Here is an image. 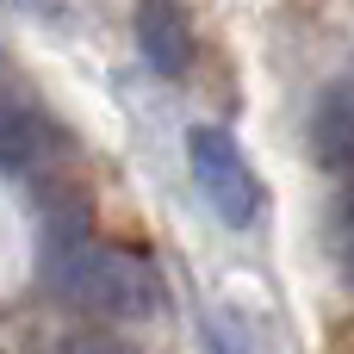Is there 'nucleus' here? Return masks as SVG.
Listing matches in <instances>:
<instances>
[{
    "mask_svg": "<svg viewBox=\"0 0 354 354\" xmlns=\"http://www.w3.org/2000/svg\"><path fill=\"white\" fill-rule=\"evenodd\" d=\"M50 280L68 305L106 317V324H143L162 311V280L143 255H124V249H100V243H81V236H56L50 249Z\"/></svg>",
    "mask_w": 354,
    "mask_h": 354,
    "instance_id": "obj_1",
    "label": "nucleus"
},
{
    "mask_svg": "<svg viewBox=\"0 0 354 354\" xmlns=\"http://www.w3.org/2000/svg\"><path fill=\"white\" fill-rule=\"evenodd\" d=\"M62 149V131L50 118H31V112H0V162L6 168H25V162H44Z\"/></svg>",
    "mask_w": 354,
    "mask_h": 354,
    "instance_id": "obj_5",
    "label": "nucleus"
},
{
    "mask_svg": "<svg viewBox=\"0 0 354 354\" xmlns=\"http://www.w3.org/2000/svg\"><path fill=\"white\" fill-rule=\"evenodd\" d=\"M187 156H193V180H199L205 205H212L230 230H249V224L261 218V180H255L249 156L236 149V137L218 131V124H193Z\"/></svg>",
    "mask_w": 354,
    "mask_h": 354,
    "instance_id": "obj_2",
    "label": "nucleus"
},
{
    "mask_svg": "<svg viewBox=\"0 0 354 354\" xmlns=\"http://www.w3.org/2000/svg\"><path fill=\"white\" fill-rule=\"evenodd\" d=\"M311 162L336 180H354V75H336L311 112Z\"/></svg>",
    "mask_w": 354,
    "mask_h": 354,
    "instance_id": "obj_3",
    "label": "nucleus"
},
{
    "mask_svg": "<svg viewBox=\"0 0 354 354\" xmlns=\"http://www.w3.org/2000/svg\"><path fill=\"white\" fill-rule=\"evenodd\" d=\"M324 243H330V261L342 274V286H354V180L330 199V218H324Z\"/></svg>",
    "mask_w": 354,
    "mask_h": 354,
    "instance_id": "obj_6",
    "label": "nucleus"
},
{
    "mask_svg": "<svg viewBox=\"0 0 354 354\" xmlns=\"http://www.w3.org/2000/svg\"><path fill=\"white\" fill-rule=\"evenodd\" d=\"M137 50L156 75H187L193 62V25L174 0H137Z\"/></svg>",
    "mask_w": 354,
    "mask_h": 354,
    "instance_id": "obj_4",
    "label": "nucleus"
},
{
    "mask_svg": "<svg viewBox=\"0 0 354 354\" xmlns=\"http://www.w3.org/2000/svg\"><path fill=\"white\" fill-rule=\"evenodd\" d=\"M0 6H12V12H44V19L62 12V0H0Z\"/></svg>",
    "mask_w": 354,
    "mask_h": 354,
    "instance_id": "obj_8",
    "label": "nucleus"
},
{
    "mask_svg": "<svg viewBox=\"0 0 354 354\" xmlns=\"http://www.w3.org/2000/svg\"><path fill=\"white\" fill-rule=\"evenodd\" d=\"M324 354H354V317L336 330V336H330V348H324Z\"/></svg>",
    "mask_w": 354,
    "mask_h": 354,
    "instance_id": "obj_9",
    "label": "nucleus"
},
{
    "mask_svg": "<svg viewBox=\"0 0 354 354\" xmlns=\"http://www.w3.org/2000/svg\"><path fill=\"white\" fill-rule=\"evenodd\" d=\"M50 354H137V348H124V342H106V336H68V342H56Z\"/></svg>",
    "mask_w": 354,
    "mask_h": 354,
    "instance_id": "obj_7",
    "label": "nucleus"
}]
</instances>
